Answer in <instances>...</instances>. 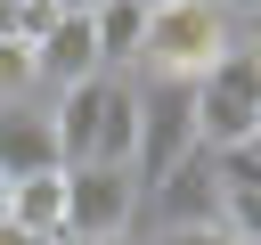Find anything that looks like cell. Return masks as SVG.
Returning a JSON list of instances; mask_svg holds the SVG:
<instances>
[{"instance_id": "1", "label": "cell", "mask_w": 261, "mask_h": 245, "mask_svg": "<svg viewBox=\"0 0 261 245\" xmlns=\"http://www.w3.org/2000/svg\"><path fill=\"white\" fill-rule=\"evenodd\" d=\"M130 106H139L130 180H139V196H147L179 155H196V90H188V82H171V74H130Z\"/></svg>"}, {"instance_id": "2", "label": "cell", "mask_w": 261, "mask_h": 245, "mask_svg": "<svg viewBox=\"0 0 261 245\" xmlns=\"http://www.w3.org/2000/svg\"><path fill=\"white\" fill-rule=\"evenodd\" d=\"M237 49V24L220 16V0H171L147 16V41H139V65L130 74H171V82H196L212 57Z\"/></svg>"}, {"instance_id": "3", "label": "cell", "mask_w": 261, "mask_h": 245, "mask_svg": "<svg viewBox=\"0 0 261 245\" xmlns=\"http://www.w3.org/2000/svg\"><path fill=\"white\" fill-rule=\"evenodd\" d=\"M188 90H196V147L204 155H228V147L253 139V122H261V57L245 41L228 57H212Z\"/></svg>"}, {"instance_id": "4", "label": "cell", "mask_w": 261, "mask_h": 245, "mask_svg": "<svg viewBox=\"0 0 261 245\" xmlns=\"http://www.w3.org/2000/svg\"><path fill=\"white\" fill-rule=\"evenodd\" d=\"M147 196L130 163H65V237H139Z\"/></svg>"}, {"instance_id": "5", "label": "cell", "mask_w": 261, "mask_h": 245, "mask_svg": "<svg viewBox=\"0 0 261 245\" xmlns=\"http://www.w3.org/2000/svg\"><path fill=\"white\" fill-rule=\"evenodd\" d=\"M220 204H228V180H220V163L196 147V155H179L155 188H147V220L139 229H188V220H220Z\"/></svg>"}, {"instance_id": "6", "label": "cell", "mask_w": 261, "mask_h": 245, "mask_svg": "<svg viewBox=\"0 0 261 245\" xmlns=\"http://www.w3.org/2000/svg\"><path fill=\"white\" fill-rule=\"evenodd\" d=\"M33 74H41V98H57V90H73V82L106 74V65H98V33H90V16L57 8V24L33 41Z\"/></svg>"}, {"instance_id": "7", "label": "cell", "mask_w": 261, "mask_h": 245, "mask_svg": "<svg viewBox=\"0 0 261 245\" xmlns=\"http://www.w3.org/2000/svg\"><path fill=\"white\" fill-rule=\"evenodd\" d=\"M33 172H65L49 106L41 98H8L0 106V180H33Z\"/></svg>"}, {"instance_id": "8", "label": "cell", "mask_w": 261, "mask_h": 245, "mask_svg": "<svg viewBox=\"0 0 261 245\" xmlns=\"http://www.w3.org/2000/svg\"><path fill=\"white\" fill-rule=\"evenodd\" d=\"M8 220L33 229L41 245L65 237V172H33V180H8Z\"/></svg>"}, {"instance_id": "9", "label": "cell", "mask_w": 261, "mask_h": 245, "mask_svg": "<svg viewBox=\"0 0 261 245\" xmlns=\"http://www.w3.org/2000/svg\"><path fill=\"white\" fill-rule=\"evenodd\" d=\"M90 33H98V65L106 74H130L139 65V41H147V8L139 0H106V8H90Z\"/></svg>"}, {"instance_id": "10", "label": "cell", "mask_w": 261, "mask_h": 245, "mask_svg": "<svg viewBox=\"0 0 261 245\" xmlns=\"http://www.w3.org/2000/svg\"><path fill=\"white\" fill-rule=\"evenodd\" d=\"M130 139H139V106H130V74H114L106 114H98V147H90V163H130Z\"/></svg>"}, {"instance_id": "11", "label": "cell", "mask_w": 261, "mask_h": 245, "mask_svg": "<svg viewBox=\"0 0 261 245\" xmlns=\"http://www.w3.org/2000/svg\"><path fill=\"white\" fill-rule=\"evenodd\" d=\"M8 98H41V74H33V41L0 33V106Z\"/></svg>"}, {"instance_id": "12", "label": "cell", "mask_w": 261, "mask_h": 245, "mask_svg": "<svg viewBox=\"0 0 261 245\" xmlns=\"http://www.w3.org/2000/svg\"><path fill=\"white\" fill-rule=\"evenodd\" d=\"M220 229H228L237 245H261V188H228V204H220Z\"/></svg>"}, {"instance_id": "13", "label": "cell", "mask_w": 261, "mask_h": 245, "mask_svg": "<svg viewBox=\"0 0 261 245\" xmlns=\"http://www.w3.org/2000/svg\"><path fill=\"white\" fill-rule=\"evenodd\" d=\"M139 245H237L220 220H188V229H139Z\"/></svg>"}, {"instance_id": "14", "label": "cell", "mask_w": 261, "mask_h": 245, "mask_svg": "<svg viewBox=\"0 0 261 245\" xmlns=\"http://www.w3.org/2000/svg\"><path fill=\"white\" fill-rule=\"evenodd\" d=\"M57 24V0H16V41H41Z\"/></svg>"}, {"instance_id": "15", "label": "cell", "mask_w": 261, "mask_h": 245, "mask_svg": "<svg viewBox=\"0 0 261 245\" xmlns=\"http://www.w3.org/2000/svg\"><path fill=\"white\" fill-rule=\"evenodd\" d=\"M0 245H41V237H33V229H16V220L0 212Z\"/></svg>"}, {"instance_id": "16", "label": "cell", "mask_w": 261, "mask_h": 245, "mask_svg": "<svg viewBox=\"0 0 261 245\" xmlns=\"http://www.w3.org/2000/svg\"><path fill=\"white\" fill-rule=\"evenodd\" d=\"M57 245H139V237H57Z\"/></svg>"}, {"instance_id": "17", "label": "cell", "mask_w": 261, "mask_h": 245, "mask_svg": "<svg viewBox=\"0 0 261 245\" xmlns=\"http://www.w3.org/2000/svg\"><path fill=\"white\" fill-rule=\"evenodd\" d=\"M57 8H73V16H90V8H106V0H57Z\"/></svg>"}, {"instance_id": "18", "label": "cell", "mask_w": 261, "mask_h": 245, "mask_svg": "<svg viewBox=\"0 0 261 245\" xmlns=\"http://www.w3.org/2000/svg\"><path fill=\"white\" fill-rule=\"evenodd\" d=\"M0 33H16V0H0Z\"/></svg>"}, {"instance_id": "19", "label": "cell", "mask_w": 261, "mask_h": 245, "mask_svg": "<svg viewBox=\"0 0 261 245\" xmlns=\"http://www.w3.org/2000/svg\"><path fill=\"white\" fill-rule=\"evenodd\" d=\"M139 8H147V16H155V8H171V0H139Z\"/></svg>"}, {"instance_id": "20", "label": "cell", "mask_w": 261, "mask_h": 245, "mask_svg": "<svg viewBox=\"0 0 261 245\" xmlns=\"http://www.w3.org/2000/svg\"><path fill=\"white\" fill-rule=\"evenodd\" d=\"M0 212H8V180H0Z\"/></svg>"}, {"instance_id": "21", "label": "cell", "mask_w": 261, "mask_h": 245, "mask_svg": "<svg viewBox=\"0 0 261 245\" xmlns=\"http://www.w3.org/2000/svg\"><path fill=\"white\" fill-rule=\"evenodd\" d=\"M253 131H261V122H253Z\"/></svg>"}]
</instances>
